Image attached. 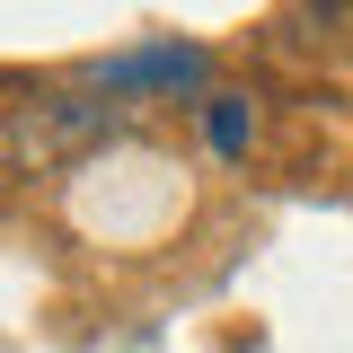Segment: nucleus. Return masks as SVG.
Instances as JSON below:
<instances>
[{"mask_svg": "<svg viewBox=\"0 0 353 353\" xmlns=\"http://www.w3.org/2000/svg\"><path fill=\"white\" fill-rule=\"evenodd\" d=\"M97 132H106V106H88V97H44V106H27V115L9 124V150L44 168V159H71Z\"/></svg>", "mask_w": 353, "mask_h": 353, "instance_id": "f257e3e1", "label": "nucleus"}, {"mask_svg": "<svg viewBox=\"0 0 353 353\" xmlns=\"http://www.w3.org/2000/svg\"><path fill=\"white\" fill-rule=\"evenodd\" d=\"M203 44H150V53H115L97 88H203Z\"/></svg>", "mask_w": 353, "mask_h": 353, "instance_id": "f03ea898", "label": "nucleus"}, {"mask_svg": "<svg viewBox=\"0 0 353 353\" xmlns=\"http://www.w3.org/2000/svg\"><path fill=\"white\" fill-rule=\"evenodd\" d=\"M203 132H212L221 159H239V150L256 141V106H248V97H203Z\"/></svg>", "mask_w": 353, "mask_h": 353, "instance_id": "7ed1b4c3", "label": "nucleus"}]
</instances>
